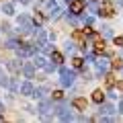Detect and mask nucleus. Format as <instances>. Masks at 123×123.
<instances>
[{
  "mask_svg": "<svg viewBox=\"0 0 123 123\" xmlns=\"http://www.w3.org/2000/svg\"><path fill=\"white\" fill-rule=\"evenodd\" d=\"M82 10H84V2H82V0H72V2H70V12L80 14Z\"/></svg>",
  "mask_w": 123,
  "mask_h": 123,
  "instance_id": "f257e3e1",
  "label": "nucleus"
},
{
  "mask_svg": "<svg viewBox=\"0 0 123 123\" xmlns=\"http://www.w3.org/2000/svg\"><path fill=\"white\" fill-rule=\"evenodd\" d=\"M62 80H64L66 86H70V84L74 82V72H68L66 68H62Z\"/></svg>",
  "mask_w": 123,
  "mask_h": 123,
  "instance_id": "f03ea898",
  "label": "nucleus"
},
{
  "mask_svg": "<svg viewBox=\"0 0 123 123\" xmlns=\"http://www.w3.org/2000/svg\"><path fill=\"white\" fill-rule=\"evenodd\" d=\"M97 66H98V70H101V72H107V70H109V60H107V57H101Z\"/></svg>",
  "mask_w": 123,
  "mask_h": 123,
  "instance_id": "7ed1b4c3",
  "label": "nucleus"
},
{
  "mask_svg": "<svg viewBox=\"0 0 123 123\" xmlns=\"http://www.w3.org/2000/svg\"><path fill=\"white\" fill-rule=\"evenodd\" d=\"M18 25H23V31H31V21H29V18L21 17V18H18Z\"/></svg>",
  "mask_w": 123,
  "mask_h": 123,
  "instance_id": "20e7f679",
  "label": "nucleus"
},
{
  "mask_svg": "<svg viewBox=\"0 0 123 123\" xmlns=\"http://www.w3.org/2000/svg\"><path fill=\"white\" fill-rule=\"evenodd\" d=\"M103 98H105L103 90H94V92H92V101H94V103H103Z\"/></svg>",
  "mask_w": 123,
  "mask_h": 123,
  "instance_id": "39448f33",
  "label": "nucleus"
},
{
  "mask_svg": "<svg viewBox=\"0 0 123 123\" xmlns=\"http://www.w3.org/2000/svg\"><path fill=\"white\" fill-rule=\"evenodd\" d=\"M33 72H35V68L31 66V64H27V66H23V74H25L27 78H31V76H33Z\"/></svg>",
  "mask_w": 123,
  "mask_h": 123,
  "instance_id": "423d86ee",
  "label": "nucleus"
},
{
  "mask_svg": "<svg viewBox=\"0 0 123 123\" xmlns=\"http://www.w3.org/2000/svg\"><path fill=\"white\" fill-rule=\"evenodd\" d=\"M74 107H76V109H80V111H84V109H86V101H84V98H76Z\"/></svg>",
  "mask_w": 123,
  "mask_h": 123,
  "instance_id": "0eeeda50",
  "label": "nucleus"
},
{
  "mask_svg": "<svg viewBox=\"0 0 123 123\" xmlns=\"http://www.w3.org/2000/svg\"><path fill=\"white\" fill-rule=\"evenodd\" d=\"M101 14H107V17H111V14H113V6H111V4H103Z\"/></svg>",
  "mask_w": 123,
  "mask_h": 123,
  "instance_id": "6e6552de",
  "label": "nucleus"
},
{
  "mask_svg": "<svg viewBox=\"0 0 123 123\" xmlns=\"http://www.w3.org/2000/svg\"><path fill=\"white\" fill-rule=\"evenodd\" d=\"M21 92H23V94H31V92H33V86H31L29 82H25V84L21 86Z\"/></svg>",
  "mask_w": 123,
  "mask_h": 123,
  "instance_id": "1a4fd4ad",
  "label": "nucleus"
},
{
  "mask_svg": "<svg viewBox=\"0 0 123 123\" xmlns=\"http://www.w3.org/2000/svg\"><path fill=\"white\" fill-rule=\"evenodd\" d=\"M18 53H21V55H31V53H33V47H21Z\"/></svg>",
  "mask_w": 123,
  "mask_h": 123,
  "instance_id": "9d476101",
  "label": "nucleus"
},
{
  "mask_svg": "<svg viewBox=\"0 0 123 123\" xmlns=\"http://www.w3.org/2000/svg\"><path fill=\"white\" fill-rule=\"evenodd\" d=\"M2 10H4V14H14L12 4H4V6H2Z\"/></svg>",
  "mask_w": 123,
  "mask_h": 123,
  "instance_id": "9b49d317",
  "label": "nucleus"
},
{
  "mask_svg": "<svg viewBox=\"0 0 123 123\" xmlns=\"http://www.w3.org/2000/svg\"><path fill=\"white\" fill-rule=\"evenodd\" d=\"M94 51H97V53L105 51V43H103V41H98V43H97V47H94Z\"/></svg>",
  "mask_w": 123,
  "mask_h": 123,
  "instance_id": "f8f14e48",
  "label": "nucleus"
},
{
  "mask_svg": "<svg viewBox=\"0 0 123 123\" xmlns=\"http://www.w3.org/2000/svg\"><path fill=\"white\" fill-rule=\"evenodd\" d=\"M103 113H105V115H111V113H113V107H111V105H105V107H103Z\"/></svg>",
  "mask_w": 123,
  "mask_h": 123,
  "instance_id": "ddd939ff",
  "label": "nucleus"
},
{
  "mask_svg": "<svg viewBox=\"0 0 123 123\" xmlns=\"http://www.w3.org/2000/svg\"><path fill=\"white\" fill-rule=\"evenodd\" d=\"M51 57H53V62H55V64H62V55H60L57 51H53V53H51Z\"/></svg>",
  "mask_w": 123,
  "mask_h": 123,
  "instance_id": "4468645a",
  "label": "nucleus"
},
{
  "mask_svg": "<svg viewBox=\"0 0 123 123\" xmlns=\"http://www.w3.org/2000/svg\"><path fill=\"white\" fill-rule=\"evenodd\" d=\"M8 70L17 72V70H18V64H14V62H10V64H8Z\"/></svg>",
  "mask_w": 123,
  "mask_h": 123,
  "instance_id": "2eb2a0df",
  "label": "nucleus"
},
{
  "mask_svg": "<svg viewBox=\"0 0 123 123\" xmlns=\"http://www.w3.org/2000/svg\"><path fill=\"white\" fill-rule=\"evenodd\" d=\"M62 97H64V92H62V90H55V92H53V98H57V101H60Z\"/></svg>",
  "mask_w": 123,
  "mask_h": 123,
  "instance_id": "dca6fc26",
  "label": "nucleus"
},
{
  "mask_svg": "<svg viewBox=\"0 0 123 123\" xmlns=\"http://www.w3.org/2000/svg\"><path fill=\"white\" fill-rule=\"evenodd\" d=\"M35 66H45V60H43V57H37V60H35Z\"/></svg>",
  "mask_w": 123,
  "mask_h": 123,
  "instance_id": "f3484780",
  "label": "nucleus"
},
{
  "mask_svg": "<svg viewBox=\"0 0 123 123\" xmlns=\"http://www.w3.org/2000/svg\"><path fill=\"white\" fill-rule=\"evenodd\" d=\"M74 66L76 68H82V60H80V57H76V60H74Z\"/></svg>",
  "mask_w": 123,
  "mask_h": 123,
  "instance_id": "a211bd4d",
  "label": "nucleus"
},
{
  "mask_svg": "<svg viewBox=\"0 0 123 123\" xmlns=\"http://www.w3.org/2000/svg\"><path fill=\"white\" fill-rule=\"evenodd\" d=\"M39 109H41V113H47V111H49V105H45V103H43V105H41Z\"/></svg>",
  "mask_w": 123,
  "mask_h": 123,
  "instance_id": "6ab92c4d",
  "label": "nucleus"
},
{
  "mask_svg": "<svg viewBox=\"0 0 123 123\" xmlns=\"http://www.w3.org/2000/svg\"><path fill=\"white\" fill-rule=\"evenodd\" d=\"M115 45H119V47H121V45H123V37H117V39H115Z\"/></svg>",
  "mask_w": 123,
  "mask_h": 123,
  "instance_id": "aec40b11",
  "label": "nucleus"
},
{
  "mask_svg": "<svg viewBox=\"0 0 123 123\" xmlns=\"http://www.w3.org/2000/svg\"><path fill=\"white\" fill-rule=\"evenodd\" d=\"M0 84H8V80L2 78V70H0Z\"/></svg>",
  "mask_w": 123,
  "mask_h": 123,
  "instance_id": "412c9836",
  "label": "nucleus"
},
{
  "mask_svg": "<svg viewBox=\"0 0 123 123\" xmlns=\"http://www.w3.org/2000/svg\"><path fill=\"white\" fill-rule=\"evenodd\" d=\"M119 113H123V101L119 103Z\"/></svg>",
  "mask_w": 123,
  "mask_h": 123,
  "instance_id": "4be33fe9",
  "label": "nucleus"
},
{
  "mask_svg": "<svg viewBox=\"0 0 123 123\" xmlns=\"http://www.w3.org/2000/svg\"><path fill=\"white\" fill-rule=\"evenodd\" d=\"M119 90H123V82H119Z\"/></svg>",
  "mask_w": 123,
  "mask_h": 123,
  "instance_id": "5701e85b",
  "label": "nucleus"
},
{
  "mask_svg": "<svg viewBox=\"0 0 123 123\" xmlns=\"http://www.w3.org/2000/svg\"><path fill=\"white\" fill-rule=\"evenodd\" d=\"M0 113H2V103H0Z\"/></svg>",
  "mask_w": 123,
  "mask_h": 123,
  "instance_id": "b1692460",
  "label": "nucleus"
},
{
  "mask_svg": "<svg viewBox=\"0 0 123 123\" xmlns=\"http://www.w3.org/2000/svg\"><path fill=\"white\" fill-rule=\"evenodd\" d=\"M121 72H123V70H121Z\"/></svg>",
  "mask_w": 123,
  "mask_h": 123,
  "instance_id": "393cba45",
  "label": "nucleus"
}]
</instances>
